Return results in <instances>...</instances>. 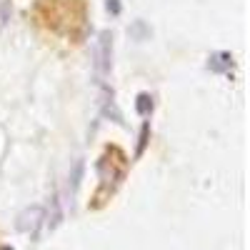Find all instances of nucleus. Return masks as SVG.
<instances>
[{"mask_svg":"<svg viewBox=\"0 0 250 250\" xmlns=\"http://www.w3.org/2000/svg\"><path fill=\"white\" fill-rule=\"evenodd\" d=\"M108 10H113V13H120V3H118V0H108Z\"/></svg>","mask_w":250,"mask_h":250,"instance_id":"obj_8","label":"nucleus"},{"mask_svg":"<svg viewBox=\"0 0 250 250\" xmlns=\"http://www.w3.org/2000/svg\"><path fill=\"white\" fill-rule=\"evenodd\" d=\"M130 33H133V35H135L138 40H145V38L150 35V28L145 25L143 20H135V23H133V28H130Z\"/></svg>","mask_w":250,"mask_h":250,"instance_id":"obj_6","label":"nucleus"},{"mask_svg":"<svg viewBox=\"0 0 250 250\" xmlns=\"http://www.w3.org/2000/svg\"><path fill=\"white\" fill-rule=\"evenodd\" d=\"M208 70L210 73H230L233 70V55L230 53H225V50H218L213 53L210 58H208Z\"/></svg>","mask_w":250,"mask_h":250,"instance_id":"obj_3","label":"nucleus"},{"mask_svg":"<svg viewBox=\"0 0 250 250\" xmlns=\"http://www.w3.org/2000/svg\"><path fill=\"white\" fill-rule=\"evenodd\" d=\"M43 220H45V210L40 205H30V208H25L23 213L18 215V223H15V228L20 233H30V235H35L38 233V228L43 225Z\"/></svg>","mask_w":250,"mask_h":250,"instance_id":"obj_2","label":"nucleus"},{"mask_svg":"<svg viewBox=\"0 0 250 250\" xmlns=\"http://www.w3.org/2000/svg\"><path fill=\"white\" fill-rule=\"evenodd\" d=\"M148 140H150V123L145 120V123H143V128H140V135H138V148H135V158H140V155L145 153V145H148Z\"/></svg>","mask_w":250,"mask_h":250,"instance_id":"obj_5","label":"nucleus"},{"mask_svg":"<svg viewBox=\"0 0 250 250\" xmlns=\"http://www.w3.org/2000/svg\"><path fill=\"white\" fill-rule=\"evenodd\" d=\"M8 20H10V3L8 0H0V30L8 25Z\"/></svg>","mask_w":250,"mask_h":250,"instance_id":"obj_7","label":"nucleus"},{"mask_svg":"<svg viewBox=\"0 0 250 250\" xmlns=\"http://www.w3.org/2000/svg\"><path fill=\"white\" fill-rule=\"evenodd\" d=\"M110 68H113V33L103 30L93 45V70L98 83H103L110 75Z\"/></svg>","mask_w":250,"mask_h":250,"instance_id":"obj_1","label":"nucleus"},{"mask_svg":"<svg viewBox=\"0 0 250 250\" xmlns=\"http://www.w3.org/2000/svg\"><path fill=\"white\" fill-rule=\"evenodd\" d=\"M153 105H155V103H153V95H150V93H140L138 100H135V110H138L140 118H150Z\"/></svg>","mask_w":250,"mask_h":250,"instance_id":"obj_4","label":"nucleus"}]
</instances>
